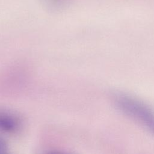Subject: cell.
Wrapping results in <instances>:
<instances>
[{
  "mask_svg": "<svg viewBox=\"0 0 154 154\" xmlns=\"http://www.w3.org/2000/svg\"><path fill=\"white\" fill-rule=\"evenodd\" d=\"M50 154H64V153H62L60 152H52V153H51Z\"/></svg>",
  "mask_w": 154,
  "mask_h": 154,
  "instance_id": "5b68a950",
  "label": "cell"
},
{
  "mask_svg": "<svg viewBox=\"0 0 154 154\" xmlns=\"http://www.w3.org/2000/svg\"><path fill=\"white\" fill-rule=\"evenodd\" d=\"M75 0H38L45 10L51 13H61L68 8Z\"/></svg>",
  "mask_w": 154,
  "mask_h": 154,
  "instance_id": "3957f363",
  "label": "cell"
},
{
  "mask_svg": "<svg viewBox=\"0 0 154 154\" xmlns=\"http://www.w3.org/2000/svg\"><path fill=\"white\" fill-rule=\"evenodd\" d=\"M19 118L13 112L0 110V131L5 133L16 132L20 127Z\"/></svg>",
  "mask_w": 154,
  "mask_h": 154,
  "instance_id": "7a4b0ae2",
  "label": "cell"
},
{
  "mask_svg": "<svg viewBox=\"0 0 154 154\" xmlns=\"http://www.w3.org/2000/svg\"><path fill=\"white\" fill-rule=\"evenodd\" d=\"M0 154H11L6 141L0 137Z\"/></svg>",
  "mask_w": 154,
  "mask_h": 154,
  "instance_id": "277c9868",
  "label": "cell"
},
{
  "mask_svg": "<svg viewBox=\"0 0 154 154\" xmlns=\"http://www.w3.org/2000/svg\"><path fill=\"white\" fill-rule=\"evenodd\" d=\"M119 109L154 135V110L147 104L131 95L119 93L114 96Z\"/></svg>",
  "mask_w": 154,
  "mask_h": 154,
  "instance_id": "6da1fadb",
  "label": "cell"
}]
</instances>
